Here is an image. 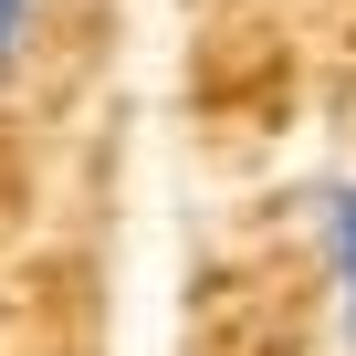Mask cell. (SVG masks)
Listing matches in <instances>:
<instances>
[{
    "instance_id": "6da1fadb",
    "label": "cell",
    "mask_w": 356,
    "mask_h": 356,
    "mask_svg": "<svg viewBox=\"0 0 356 356\" xmlns=\"http://www.w3.org/2000/svg\"><path fill=\"white\" fill-rule=\"evenodd\" d=\"M304 220H314V262H325L335 335H346V356H356V168H346V178H314V189H304Z\"/></svg>"
},
{
    "instance_id": "7a4b0ae2",
    "label": "cell",
    "mask_w": 356,
    "mask_h": 356,
    "mask_svg": "<svg viewBox=\"0 0 356 356\" xmlns=\"http://www.w3.org/2000/svg\"><path fill=\"white\" fill-rule=\"evenodd\" d=\"M32 32H42V0H0V74H22Z\"/></svg>"
}]
</instances>
